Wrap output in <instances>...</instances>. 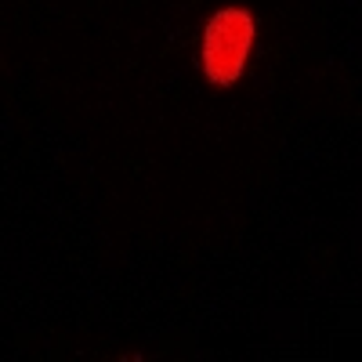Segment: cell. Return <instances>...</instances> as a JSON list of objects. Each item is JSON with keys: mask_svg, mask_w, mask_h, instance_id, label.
I'll return each mask as SVG.
<instances>
[{"mask_svg": "<svg viewBox=\"0 0 362 362\" xmlns=\"http://www.w3.org/2000/svg\"><path fill=\"white\" fill-rule=\"evenodd\" d=\"M254 44V18L243 8H221L203 29V51L199 66L203 76L214 87H228L239 80L247 66V54Z\"/></svg>", "mask_w": 362, "mask_h": 362, "instance_id": "cell-1", "label": "cell"}]
</instances>
